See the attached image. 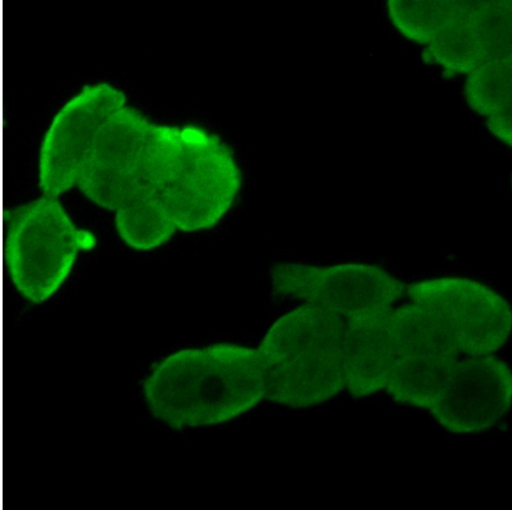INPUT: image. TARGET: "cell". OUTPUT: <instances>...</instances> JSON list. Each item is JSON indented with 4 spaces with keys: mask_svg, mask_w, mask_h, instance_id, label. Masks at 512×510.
Listing matches in <instances>:
<instances>
[{
    "mask_svg": "<svg viewBox=\"0 0 512 510\" xmlns=\"http://www.w3.org/2000/svg\"><path fill=\"white\" fill-rule=\"evenodd\" d=\"M223 150L205 128L156 124L125 104L97 130L76 186L115 212L127 246L148 251L199 226L220 186Z\"/></svg>",
    "mask_w": 512,
    "mask_h": 510,
    "instance_id": "obj_1",
    "label": "cell"
},
{
    "mask_svg": "<svg viewBox=\"0 0 512 510\" xmlns=\"http://www.w3.org/2000/svg\"><path fill=\"white\" fill-rule=\"evenodd\" d=\"M151 414L173 429L217 425L266 397L257 348L217 343L174 352L157 361L142 382Z\"/></svg>",
    "mask_w": 512,
    "mask_h": 510,
    "instance_id": "obj_2",
    "label": "cell"
},
{
    "mask_svg": "<svg viewBox=\"0 0 512 510\" xmlns=\"http://www.w3.org/2000/svg\"><path fill=\"white\" fill-rule=\"evenodd\" d=\"M344 327L338 315L305 303L276 320L257 347L265 398L291 408H307L343 391Z\"/></svg>",
    "mask_w": 512,
    "mask_h": 510,
    "instance_id": "obj_3",
    "label": "cell"
},
{
    "mask_svg": "<svg viewBox=\"0 0 512 510\" xmlns=\"http://www.w3.org/2000/svg\"><path fill=\"white\" fill-rule=\"evenodd\" d=\"M3 248L8 274L29 302L49 299L65 282L78 253L93 248L95 236L72 221L57 197L42 195L8 211Z\"/></svg>",
    "mask_w": 512,
    "mask_h": 510,
    "instance_id": "obj_4",
    "label": "cell"
},
{
    "mask_svg": "<svg viewBox=\"0 0 512 510\" xmlns=\"http://www.w3.org/2000/svg\"><path fill=\"white\" fill-rule=\"evenodd\" d=\"M270 282L275 296L323 308L344 321L391 309L407 295L403 281L364 263H279L270 270Z\"/></svg>",
    "mask_w": 512,
    "mask_h": 510,
    "instance_id": "obj_5",
    "label": "cell"
},
{
    "mask_svg": "<svg viewBox=\"0 0 512 510\" xmlns=\"http://www.w3.org/2000/svg\"><path fill=\"white\" fill-rule=\"evenodd\" d=\"M407 296L434 316L458 352L466 356L494 354L510 334L507 301L478 281L461 277L422 280L407 285Z\"/></svg>",
    "mask_w": 512,
    "mask_h": 510,
    "instance_id": "obj_6",
    "label": "cell"
},
{
    "mask_svg": "<svg viewBox=\"0 0 512 510\" xmlns=\"http://www.w3.org/2000/svg\"><path fill=\"white\" fill-rule=\"evenodd\" d=\"M127 102L108 83L84 86L54 116L41 144L38 185L43 195L58 197L76 186L92 140L105 119Z\"/></svg>",
    "mask_w": 512,
    "mask_h": 510,
    "instance_id": "obj_7",
    "label": "cell"
},
{
    "mask_svg": "<svg viewBox=\"0 0 512 510\" xmlns=\"http://www.w3.org/2000/svg\"><path fill=\"white\" fill-rule=\"evenodd\" d=\"M512 377L494 354L466 356L450 368L427 410L449 432L469 434L498 423L511 405Z\"/></svg>",
    "mask_w": 512,
    "mask_h": 510,
    "instance_id": "obj_8",
    "label": "cell"
},
{
    "mask_svg": "<svg viewBox=\"0 0 512 510\" xmlns=\"http://www.w3.org/2000/svg\"><path fill=\"white\" fill-rule=\"evenodd\" d=\"M391 309L344 321V381L345 389L353 397H366L385 388L395 360L389 317Z\"/></svg>",
    "mask_w": 512,
    "mask_h": 510,
    "instance_id": "obj_9",
    "label": "cell"
},
{
    "mask_svg": "<svg viewBox=\"0 0 512 510\" xmlns=\"http://www.w3.org/2000/svg\"><path fill=\"white\" fill-rule=\"evenodd\" d=\"M474 2L391 1L388 13L393 24L407 38L430 43L438 34L455 25Z\"/></svg>",
    "mask_w": 512,
    "mask_h": 510,
    "instance_id": "obj_10",
    "label": "cell"
},
{
    "mask_svg": "<svg viewBox=\"0 0 512 510\" xmlns=\"http://www.w3.org/2000/svg\"><path fill=\"white\" fill-rule=\"evenodd\" d=\"M470 11L429 43L430 56L450 71L470 73L491 60L483 40L470 21Z\"/></svg>",
    "mask_w": 512,
    "mask_h": 510,
    "instance_id": "obj_11",
    "label": "cell"
},
{
    "mask_svg": "<svg viewBox=\"0 0 512 510\" xmlns=\"http://www.w3.org/2000/svg\"><path fill=\"white\" fill-rule=\"evenodd\" d=\"M468 104L490 116L511 105V58L489 60L469 73L465 83Z\"/></svg>",
    "mask_w": 512,
    "mask_h": 510,
    "instance_id": "obj_12",
    "label": "cell"
},
{
    "mask_svg": "<svg viewBox=\"0 0 512 510\" xmlns=\"http://www.w3.org/2000/svg\"><path fill=\"white\" fill-rule=\"evenodd\" d=\"M488 128L502 142L511 143V105L488 116Z\"/></svg>",
    "mask_w": 512,
    "mask_h": 510,
    "instance_id": "obj_13",
    "label": "cell"
},
{
    "mask_svg": "<svg viewBox=\"0 0 512 510\" xmlns=\"http://www.w3.org/2000/svg\"><path fill=\"white\" fill-rule=\"evenodd\" d=\"M2 63H1V59H0V140H1V123H2V119H1V116H2V71H1V66ZM0 146H1V143H0Z\"/></svg>",
    "mask_w": 512,
    "mask_h": 510,
    "instance_id": "obj_14",
    "label": "cell"
},
{
    "mask_svg": "<svg viewBox=\"0 0 512 510\" xmlns=\"http://www.w3.org/2000/svg\"><path fill=\"white\" fill-rule=\"evenodd\" d=\"M1 11H2V7L0 6V59L2 57L1 55V51H2V14H1Z\"/></svg>",
    "mask_w": 512,
    "mask_h": 510,
    "instance_id": "obj_15",
    "label": "cell"
},
{
    "mask_svg": "<svg viewBox=\"0 0 512 510\" xmlns=\"http://www.w3.org/2000/svg\"><path fill=\"white\" fill-rule=\"evenodd\" d=\"M1 320V319H0Z\"/></svg>",
    "mask_w": 512,
    "mask_h": 510,
    "instance_id": "obj_16",
    "label": "cell"
}]
</instances>
